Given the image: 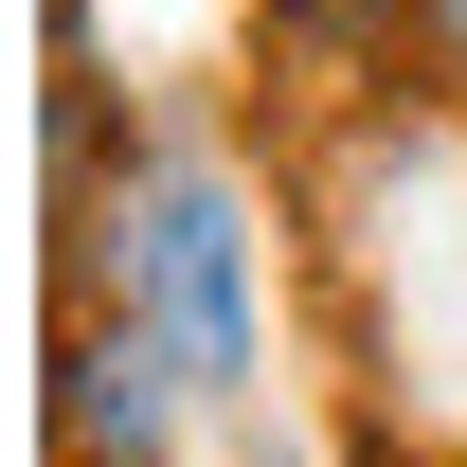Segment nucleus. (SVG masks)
Instances as JSON below:
<instances>
[{"label": "nucleus", "instance_id": "nucleus-1", "mask_svg": "<svg viewBox=\"0 0 467 467\" xmlns=\"http://www.w3.org/2000/svg\"><path fill=\"white\" fill-rule=\"evenodd\" d=\"M162 288H180L198 378H234V234H216V198H180V216H162Z\"/></svg>", "mask_w": 467, "mask_h": 467}, {"label": "nucleus", "instance_id": "nucleus-2", "mask_svg": "<svg viewBox=\"0 0 467 467\" xmlns=\"http://www.w3.org/2000/svg\"><path fill=\"white\" fill-rule=\"evenodd\" d=\"M72 431L90 450H144V359H72Z\"/></svg>", "mask_w": 467, "mask_h": 467}, {"label": "nucleus", "instance_id": "nucleus-3", "mask_svg": "<svg viewBox=\"0 0 467 467\" xmlns=\"http://www.w3.org/2000/svg\"><path fill=\"white\" fill-rule=\"evenodd\" d=\"M431 36H450V55H467V0H431Z\"/></svg>", "mask_w": 467, "mask_h": 467}]
</instances>
